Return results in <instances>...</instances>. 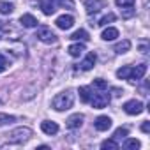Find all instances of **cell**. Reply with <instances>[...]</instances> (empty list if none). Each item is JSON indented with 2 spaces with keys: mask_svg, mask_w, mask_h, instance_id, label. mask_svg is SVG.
<instances>
[{
  "mask_svg": "<svg viewBox=\"0 0 150 150\" xmlns=\"http://www.w3.org/2000/svg\"><path fill=\"white\" fill-rule=\"evenodd\" d=\"M53 110H57V111H65V110H69V108H72V104H74V96L67 90V92H62V94H58V96H55V99H53Z\"/></svg>",
  "mask_w": 150,
  "mask_h": 150,
  "instance_id": "1",
  "label": "cell"
},
{
  "mask_svg": "<svg viewBox=\"0 0 150 150\" xmlns=\"http://www.w3.org/2000/svg\"><path fill=\"white\" fill-rule=\"evenodd\" d=\"M30 138H32V131H30L28 127H18V129H14L13 132H9V136H7L9 143H16V145L25 143V141H28Z\"/></svg>",
  "mask_w": 150,
  "mask_h": 150,
  "instance_id": "2",
  "label": "cell"
},
{
  "mask_svg": "<svg viewBox=\"0 0 150 150\" xmlns=\"http://www.w3.org/2000/svg\"><path fill=\"white\" fill-rule=\"evenodd\" d=\"M35 37L39 41H42L44 44H55L57 42V34L50 27H39L37 32H35Z\"/></svg>",
  "mask_w": 150,
  "mask_h": 150,
  "instance_id": "3",
  "label": "cell"
},
{
  "mask_svg": "<svg viewBox=\"0 0 150 150\" xmlns=\"http://www.w3.org/2000/svg\"><path fill=\"white\" fill-rule=\"evenodd\" d=\"M108 103H110V94H108V90H101V92H97V94H92V99H90L92 108L103 110V108L108 106Z\"/></svg>",
  "mask_w": 150,
  "mask_h": 150,
  "instance_id": "4",
  "label": "cell"
},
{
  "mask_svg": "<svg viewBox=\"0 0 150 150\" xmlns=\"http://www.w3.org/2000/svg\"><path fill=\"white\" fill-rule=\"evenodd\" d=\"M143 110H145L143 103H141V101H136V99L127 101V103L124 104V111H125L127 115H139V113H143Z\"/></svg>",
  "mask_w": 150,
  "mask_h": 150,
  "instance_id": "5",
  "label": "cell"
},
{
  "mask_svg": "<svg viewBox=\"0 0 150 150\" xmlns=\"http://www.w3.org/2000/svg\"><path fill=\"white\" fill-rule=\"evenodd\" d=\"M145 72H146V65L145 64H139L136 67H131V76H129V81L131 83H136L138 80H141L145 76Z\"/></svg>",
  "mask_w": 150,
  "mask_h": 150,
  "instance_id": "6",
  "label": "cell"
},
{
  "mask_svg": "<svg viewBox=\"0 0 150 150\" xmlns=\"http://www.w3.org/2000/svg\"><path fill=\"white\" fill-rule=\"evenodd\" d=\"M55 23H57V27H58L60 30H69V28L74 25V18H72L71 14H62V16H58V18L55 20Z\"/></svg>",
  "mask_w": 150,
  "mask_h": 150,
  "instance_id": "7",
  "label": "cell"
},
{
  "mask_svg": "<svg viewBox=\"0 0 150 150\" xmlns=\"http://www.w3.org/2000/svg\"><path fill=\"white\" fill-rule=\"evenodd\" d=\"M83 115L81 113H74V115H71L69 118H67V122H65V125L69 127V129H80L81 127V124H83Z\"/></svg>",
  "mask_w": 150,
  "mask_h": 150,
  "instance_id": "8",
  "label": "cell"
},
{
  "mask_svg": "<svg viewBox=\"0 0 150 150\" xmlns=\"http://www.w3.org/2000/svg\"><path fill=\"white\" fill-rule=\"evenodd\" d=\"M94 127H96L97 131H108V129L111 127V118H110V117H106V115H101V117H97V118H96Z\"/></svg>",
  "mask_w": 150,
  "mask_h": 150,
  "instance_id": "9",
  "label": "cell"
},
{
  "mask_svg": "<svg viewBox=\"0 0 150 150\" xmlns=\"http://www.w3.org/2000/svg\"><path fill=\"white\" fill-rule=\"evenodd\" d=\"M85 6H87V13L92 14V13H97L99 9H103L106 6V2H104V0H92V2L85 0Z\"/></svg>",
  "mask_w": 150,
  "mask_h": 150,
  "instance_id": "10",
  "label": "cell"
},
{
  "mask_svg": "<svg viewBox=\"0 0 150 150\" xmlns=\"http://www.w3.org/2000/svg\"><path fill=\"white\" fill-rule=\"evenodd\" d=\"M96 60H97L96 53H88V55L85 57V60L80 64V69H81V71H90V69L96 65Z\"/></svg>",
  "mask_w": 150,
  "mask_h": 150,
  "instance_id": "11",
  "label": "cell"
},
{
  "mask_svg": "<svg viewBox=\"0 0 150 150\" xmlns=\"http://www.w3.org/2000/svg\"><path fill=\"white\" fill-rule=\"evenodd\" d=\"M41 129H42V132H46V134H57L58 132V124L57 122H50V120H44L42 124H41Z\"/></svg>",
  "mask_w": 150,
  "mask_h": 150,
  "instance_id": "12",
  "label": "cell"
},
{
  "mask_svg": "<svg viewBox=\"0 0 150 150\" xmlns=\"http://www.w3.org/2000/svg\"><path fill=\"white\" fill-rule=\"evenodd\" d=\"M101 37H103L104 41H115V39L118 37V30H117L115 27H108V28H104V30H103Z\"/></svg>",
  "mask_w": 150,
  "mask_h": 150,
  "instance_id": "13",
  "label": "cell"
},
{
  "mask_svg": "<svg viewBox=\"0 0 150 150\" xmlns=\"http://www.w3.org/2000/svg\"><path fill=\"white\" fill-rule=\"evenodd\" d=\"M67 51H69V55H71V57H74V58H76V57L83 55V51H85V44H81V42H76V44H71Z\"/></svg>",
  "mask_w": 150,
  "mask_h": 150,
  "instance_id": "14",
  "label": "cell"
},
{
  "mask_svg": "<svg viewBox=\"0 0 150 150\" xmlns=\"http://www.w3.org/2000/svg\"><path fill=\"white\" fill-rule=\"evenodd\" d=\"M20 21H21V25H23L25 28H34V27H37V20H35L32 14H23V16L20 18Z\"/></svg>",
  "mask_w": 150,
  "mask_h": 150,
  "instance_id": "15",
  "label": "cell"
},
{
  "mask_svg": "<svg viewBox=\"0 0 150 150\" xmlns=\"http://www.w3.org/2000/svg\"><path fill=\"white\" fill-rule=\"evenodd\" d=\"M129 50H131V41H129V39H124L122 42L115 44V48H113V51H115V53H118V55H122V53H127Z\"/></svg>",
  "mask_w": 150,
  "mask_h": 150,
  "instance_id": "16",
  "label": "cell"
},
{
  "mask_svg": "<svg viewBox=\"0 0 150 150\" xmlns=\"http://www.w3.org/2000/svg\"><path fill=\"white\" fill-rule=\"evenodd\" d=\"M80 99H81V103H90V99H92V88L90 87H80Z\"/></svg>",
  "mask_w": 150,
  "mask_h": 150,
  "instance_id": "17",
  "label": "cell"
},
{
  "mask_svg": "<svg viewBox=\"0 0 150 150\" xmlns=\"http://www.w3.org/2000/svg\"><path fill=\"white\" fill-rule=\"evenodd\" d=\"M39 7L42 9V13H44L46 16H51V14L55 13V6L50 2V0H46V2H39Z\"/></svg>",
  "mask_w": 150,
  "mask_h": 150,
  "instance_id": "18",
  "label": "cell"
},
{
  "mask_svg": "<svg viewBox=\"0 0 150 150\" xmlns=\"http://www.w3.org/2000/svg\"><path fill=\"white\" fill-rule=\"evenodd\" d=\"M69 39H72V41H88V34H87V30H83V28H80V30H76Z\"/></svg>",
  "mask_w": 150,
  "mask_h": 150,
  "instance_id": "19",
  "label": "cell"
},
{
  "mask_svg": "<svg viewBox=\"0 0 150 150\" xmlns=\"http://www.w3.org/2000/svg\"><path fill=\"white\" fill-rule=\"evenodd\" d=\"M129 76H131V67L129 65H124L117 71V78H120V80H129Z\"/></svg>",
  "mask_w": 150,
  "mask_h": 150,
  "instance_id": "20",
  "label": "cell"
},
{
  "mask_svg": "<svg viewBox=\"0 0 150 150\" xmlns=\"http://www.w3.org/2000/svg\"><path fill=\"white\" fill-rule=\"evenodd\" d=\"M124 148L125 150H136V148H139V141L134 139V138H127L125 143H124Z\"/></svg>",
  "mask_w": 150,
  "mask_h": 150,
  "instance_id": "21",
  "label": "cell"
},
{
  "mask_svg": "<svg viewBox=\"0 0 150 150\" xmlns=\"http://www.w3.org/2000/svg\"><path fill=\"white\" fill-rule=\"evenodd\" d=\"M127 134H129V129L127 127H118L117 131H115V134H113V139L117 141V139H124V138H127Z\"/></svg>",
  "mask_w": 150,
  "mask_h": 150,
  "instance_id": "22",
  "label": "cell"
},
{
  "mask_svg": "<svg viewBox=\"0 0 150 150\" xmlns=\"http://www.w3.org/2000/svg\"><path fill=\"white\" fill-rule=\"evenodd\" d=\"M101 148H104V150H117L118 148V143L115 139H104L101 143Z\"/></svg>",
  "mask_w": 150,
  "mask_h": 150,
  "instance_id": "23",
  "label": "cell"
},
{
  "mask_svg": "<svg viewBox=\"0 0 150 150\" xmlns=\"http://www.w3.org/2000/svg\"><path fill=\"white\" fill-rule=\"evenodd\" d=\"M14 11V6L9 2H0V14H11Z\"/></svg>",
  "mask_w": 150,
  "mask_h": 150,
  "instance_id": "24",
  "label": "cell"
},
{
  "mask_svg": "<svg viewBox=\"0 0 150 150\" xmlns=\"http://www.w3.org/2000/svg\"><path fill=\"white\" fill-rule=\"evenodd\" d=\"M16 120V117L13 115H7V113H0V125H7V124H13Z\"/></svg>",
  "mask_w": 150,
  "mask_h": 150,
  "instance_id": "25",
  "label": "cell"
},
{
  "mask_svg": "<svg viewBox=\"0 0 150 150\" xmlns=\"http://www.w3.org/2000/svg\"><path fill=\"white\" fill-rule=\"evenodd\" d=\"M117 20V16L113 14V13H110V14H106V16H103L101 20H99V27H104V25H108V23H111V21H115Z\"/></svg>",
  "mask_w": 150,
  "mask_h": 150,
  "instance_id": "26",
  "label": "cell"
},
{
  "mask_svg": "<svg viewBox=\"0 0 150 150\" xmlns=\"http://www.w3.org/2000/svg\"><path fill=\"white\" fill-rule=\"evenodd\" d=\"M50 2L55 6V4H58V6H62V7H69V9H72L74 7V4H72V0H50Z\"/></svg>",
  "mask_w": 150,
  "mask_h": 150,
  "instance_id": "27",
  "label": "cell"
},
{
  "mask_svg": "<svg viewBox=\"0 0 150 150\" xmlns=\"http://www.w3.org/2000/svg\"><path fill=\"white\" fill-rule=\"evenodd\" d=\"M115 4L118 7H127V9H132L134 7V0H115Z\"/></svg>",
  "mask_w": 150,
  "mask_h": 150,
  "instance_id": "28",
  "label": "cell"
},
{
  "mask_svg": "<svg viewBox=\"0 0 150 150\" xmlns=\"http://www.w3.org/2000/svg\"><path fill=\"white\" fill-rule=\"evenodd\" d=\"M94 87H97L99 90H108V83H106L104 80H101V78L94 80Z\"/></svg>",
  "mask_w": 150,
  "mask_h": 150,
  "instance_id": "29",
  "label": "cell"
},
{
  "mask_svg": "<svg viewBox=\"0 0 150 150\" xmlns=\"http://www.w3.org/2000/svg\"><path fill=\"white\" fill-rule=\"evenodd\" d=\"M7 67H9V60L6 58V55L0 53V72H4Z\"/></svg>",
  "mask_w": 150,
  "mask_h": 150,
  "instance_id": "30",
  "label": "cell"
},
{
  "mask_svg": "<svg viewBox=\"0 0 150 150\" xmlns=\"http://www.w3.org/2000/svg\"><path fill=\"white\" fill-rule=\"evenodd\" d=\"M141 131L143 132H150V122H143L141 124Z\"/></svg>",
  "mask_w": 150,
  "mask_h": 150,
  "instance_id": "31",
  "label": "cell"
},
{
  "mask_svg": "<svg viewBox=\"0 0 150 150\" xmlns=\"http://www.w3.org/2000/svg\"><path fill=\"white\" fill-rule=\"evenodd\" d=\"M141 53H148L146 51V44H141Z\"/></svg>",
  "mask_w": 150,
  "mask_h": 150,
  "instance_id": "32",
  "label": "cell"
}]
</instances>
